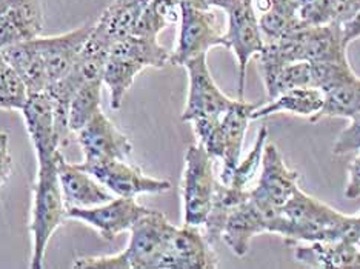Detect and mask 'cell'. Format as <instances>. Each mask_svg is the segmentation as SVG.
<instances>
[{"label": "cell", "mask_w": 360, "mask_h": 269, "mask_svg": "<svg viewBox=\"0 0 360 269\" xmlns=\"http://www.w3.org/2000/svg\"><path fill=\"white\" fill-rule=\"evenodd\" d=\"M353 225L354 216L342 214L299 188L281 208L269 234L281 235L286 244L333 242L349 237Z\"/></svg>", "instance_id": "obj_1"}, {"label": "cell", "mask_w": 360, "mask_h": 269, "mask_svg": "<svg viewBox=\"0 0 360 269\" xmlns=\"http://www.w3.org/2000/svg\"><path fill=\"white\" fill-rule=\"evenodd\" d=\"M162 211L150 209L129 230L127 248L114 256L80 257L76 269H159L163 252L176 231Z\"/></svg>", "instance_id": "obj_2"}, {"label": "cell", "mask_w": 360, "mask_h": 269, "mask_svg": "<svg viewBox=\"0 0 360 269\" xmlns=\"http://www.w3.org/2000/svg\"><path fill=\"white\" fill-rule=\"evenodd\" d=\"M348 46L342 40L338 23L305 25L273 42L257 55L259 67H282L292 62H343Z\"/></svg>", "instance_id": "obj_3"}, {"label": "cell", "mask_w": 360, "mask_h": 269, "mask_svg": "<svg viewBox=\"0 0 360 269\" xmlns=\"http://www.w3.org/2000/svg\"><path fill=\"white\" fill-rule=\"evenodd\" d=\"M67 218V203L57 174L56 159L37 165V177L32 188L31 208V269H42L48 243L63 220Z\"/></svg>", "instance_id": "obj_4"}, {"label": "cell", "mask_w": 360, "mask_h": 269, "mask_svg": "<svg viewBox=\"0 0 360 269\" xmlns=\"http://www.w3.org/2000/svg\"><path fill=\"white\" fill-rule=\"evenodd\" d=\"M268 100L292 88H317L326 91L353 76L349 62H292L282 67H259Z\"/></svg>", "instance_id": "obj_5"}, {"label": "cell", "mask_w": 360, "mask_h": 269, "mask_svg": "<svg viewBox=\"0 0 360 269\" xmlns=\"http://www.w3.org/2000/svg\"><path fill=\"white\" fill-rule=\"evenodd\" d=\"M214 157L195 143L186 150L182 174L184 223L203 226L208 217L212 195L216 190Z\"/></svg>", "instance_id": "obj_6"}, {"label": "cell", "mask_w": 360, "mask_h": 269, "mask_svg": "<svg viewBox=\"0 0 360 269\" xmlns=\"http://www.w3.org/2000/svg\"><path fill=\"white\" fill-rule=\"evenodd\" d=\"M180 31L174 51L171 53L169 65H184L208 54L211 48L224 46L228 50L225 31L217 19V14L211 10L195 8L193 5L180 4Z\"/></svg>", "instance_id": "obj_7"}, {"label": "cell", "mask_w": 360, "mask_h": 269, "mask_svg": "<svg viewBox=\"0 0 360 269\" xmlns=\"http://www.w3.org/2000/svg\"><path fill=\"white\" fill-rule=\"evenodd\" d=\"M228 14L225 39L228 50L234 53L237 62V99H245L247 68L252 57H257L265 48V39L260 31L259 18L251 4L237 2Z\"/></svg>", "instance_id": "obj_8"}, {"label": "cell", "mask_w": 360, "mask_h": 269, "mask_svg": "<svg viewBox=\"0 0 360 269\" xmlns=\"http://www.w3.org/2000/svg\"><path fill=\"white\" fill-rule=\"evenodd\" d=\"M184 68L188 72V97L182 120L191 124L200 119L222 117L234 99L228 97L212 79L207 63V54L188 60Z\"/></svg>", "instance_id": "obj_9"}, {"label": "cell", "mask_w": 360, "mask_h": 269, "mask_svg": "<svg viewBox=\"0 0 360 269\" xmlns=\"http://www.w3.org/2000/svg\"><path fill=\"white\" fill-rule=\"evenodd\" d=\"M77 165L94 176L106 190H110L119 197L162 194L171 190V183L168 181L146 176L141 168L131 165L127 160H106L101 163L79 162Z\"/></svg>", "instance_id": "obj_10"}, {"label": "cell", "mask_w": 360, "mask_h": 269, "mask_svg": "<svg viewBox=\"0 0 360 269\" xmlns=\"http://www.w3.org/2000/svg\"><path fill=\"white\" fill-rule=\"evenodd\" d=\"M148 208L137 203L134 197H119L91 208H67V217L76 218L91 226L105 240H114L119 234L129 231L141 220Z\"/></svg>", "instance_id": "obj_11"}, {"label": "cell", "mask_w": 360, "mask_h": 269, "mask_svg": "<svg viewBox=\"0 0 360 269\" xmlns=\"http://www.w3.org/2000/svg\"><path fill=\"white\" fill-rule=\"evenodd\" d=\"M279 211L281 208L268 206L265 203L256 200L250 192V197L240 203L228 217L222 232V240L234 256H247L251 240L259 234H269L271 231Z\"/></svg>", "instance_id": "obj_12"}, {"label": "cell", "mask_w": 360, "mask_h": 269, "mask_svg": "<svg viewBox=\"0 0 360 269\" xmlns=\"http://www.w3.org/2000/svg\"><path fill=\"white\" fill-rule=\"evenodd\" d=\"M77 142L84 152V163L127 160L133 152L129 138L101 110L77 131Z\"/></svg>", "instance_id": "obj_13"}, {"label": "cell", "mask_w": 360, "mask_h": 269, "mask_svg": "<svg viewBox=\"0 0 360 269\" xmlns=\"http://www.w3.org/2000/svg\"><path fill=\"white\" fill-rule=\"evenodd\" d=\"M32 148L36 151L37 165L48 163L56 159L57 151H60V140L57 134V122L54 103L50 94L32 93L20 110Z\"/></svg>", "instance_id": "obj_14"}, {"label": "cell", "mask_w": 360, "mask_h": 269, "mask_svg": "<svg viewBox=\"0 0 360 269\" xmlns=\"http://www.w3.org/2000/svg\"><path fill=\"white\" fill-rule=\"evenodd\" d=\"M260 169L259 182L251 190V195L268 206L282 208L299 190V173L290 169L279 148L268 142L264 150Z\"/></svg>", "instance_id": "obj_15"}, {"label": "cell", "mask_w": 360, "mask_h": 269, "mask_svg": "<svg viewBox=\"0 0 360 269\" xmlns=\"http://www.w3.org/2000/svg\"><path fill=\"white\" fill-rule=\"evenodd\" d=\"M200 226L185 225L176 228L159 269H214L219 266L212 244L202 234Z\"/></svg>", "instance_id": "obj_16"}, {"label": "cell", "mask_w": 360, "mask_h": 269, "mask_svg": "<svg viewBox=\"0 0 360 269\" xmlns=\"http://www.w3.org/2000/svg\"><path fill=\"white\" fill-rule=\"evenodd\" d=\"M93 25L82 27L60 36L32 39L36 50L42 57L48 77V86L67 76L79 59L82 48L89 37ZM48 89V88H46Z\"/></svg>", "instance_id": "obj_17"}, {"label": "cell", "mask_w": 360, "mask_h": 269, "mask_svg": "<svg viewBox=\"0 0 360 269\" xmlns=\"http://www.w3.org/2000/svg\"><path fill=\"white\" fill-rule=\"evenodd\" d=\"M56 165L67 208H91L112 199L110 190L77 163H70L60 151L56 154Z\"/></svg>", "instance_id": "obj_18"}, {"label": "cell", "mask_w": 360, "mask_h": 269, "mask_svg": "<svg viewBox=\"0 0 360 269\" xmlns=\"http://www.w3.org/2000/svg\"><path fill=\"white\" fill-rule=\"evenodd\" d=\"M257 108V105L250 103L245 99H236L231 107L225 111L220 119V131H222V173H220V182L228 185L231 181L236 166L240 162V154L243 148L245 134L251 119V114Z\"/></svg>", "instance_id": "obj_19"}, {"label": "cell", "mask_w": 360, "mask_h": 269, "mask_svg": "<svg viewBox=\"0 0 360 269\" xmlns=\"http://www.w3.org/2000/svg\"><path fill=\"white\" fill-rule=\"evenodd\" d=\"M44 23L39 0H14L0 18V50L40 37Z\"/></svg>", "instance_id": "obj_20"}, {"label": "cell", "mask_w": 360, "mask_h": 269, "mask_svg": "<svg viewBox=\"0 0 360 269\" xmlns=\"http://www.w3.org/2000/svg\"><path fill=\"white\" fill-rule=\"evenodd\" d=\"M297 262L311 268L360 269V248L357 242L339 239L333 242H313L307 247L294 244Z\"/></svg>", "instance_id": "obj_21"}, {"label": "cell", "mask_w": 360, "mask_h": 269, "mask_svg": "<svg viewBox=\"0 0 360 269\" xmlns=\"http://www.w3.org/2000/svg\"><path fill=\"white\" fill-rule=\"evenodd\" d=\"M150 0H112L105 8L96 25H93V34L112 46L117 40L133 34Z\"/></svg>", "instance_id": "obj_22"}, {"label": "cell", "mask_w": 360, "mask_h": 269, "mask_svg": "<svg viewBox=\"0 0 360 269\" xmlns=\"http://www.w3.org/2000/svg\"><path fill=\"white\" fill-rule=\"evenodd\" d=\"M323 91L317 88H292L279 94L268 103L257 107L251 114L252 120L265 119L273 114H292V116L313 119L322 110Z\"/></svg>", "instance_id": "obj_23"}, {"label": "cell", "mask_w": 360, "mask_h": 269, "mask_svg": "<svg viewBox=\"0 0 360 269\" xmlns=\"http://www.w3.org/2000/svg\"><path fill=\"white\" fill-rule=\"evenodd\" d=\"M6 63L25 81L28 93H44L48 88V77L42 57L32 40L2 48Z\"/></svg>", "instance_id": "obj_24"}, {"label": "cell", "mask_w": 360, "mask_h": 269, "mask_svg": "<svg viewBox=\"0 0 360 269\" xmlns=\"http://www.w3.org/2000/svg\"><path fill=\"white\" fill-rule=\"evenodd\" d=\"M251 190H240L233 185H225L220 181L216 183L214 195H212L211 208L205 220V237L210 244H214L222 239V232L228 217L233 211L250 197Z\"/></svg>", "instance_id": "obj_25"}, {"label": "cell", "mask_w": 360, "mask_h": 269, "mask_svg": "<svg viewBox=\"0 0 360 269\" xmlns=\"http://www.w3.org/2000/svg\"><path fill=\"white\" fill-rule=\"evenodd\" d=\"M360 111V77L353 76L342 80L323 93L322 110L311 119L317 122L325 117L349 119Z\"/></svg>", "instance_id": "obj_26"}, {"label": "cell", "mask_w": 360, "mask_h": 269, "mask_svg": "<svg viewBox=\"0 0 360 269\" xmlns=\"http://www.w3.org/2000/svg\"><path fill=\"white\" fill-rule=\"evenodd\" d=\"M257 18L265 42H273L305 27L300 19V6L296 0H273L271 8Z\"/></svg>", "instance_id": "obj_27"}, {"label": "cell", "mask_w": 360, "mask_h": 269, "mask_svg": "<svg viewBox=\"0 0 360 269\" xmlns=\"http://www.w3.org/2000/svg\"><path fill=\"white\" fill-rule=\"evenodd\" d=\"M360 11V0H316L300 6V19L305 25H342Z\"/></svg>", "instance_id": "obj_28"}, {"label": "cell", "mask_w": 360, "mask_h": 269, "mask_svg": "<svg viewBox=\"0 0 360 269\" xmlns=\"http://www.w3.org/2000/svg\"><path fill=\"white\" fill-rule=\"evenodd\" d=\"M180 22V4L176 0H150L133 31L134 36L159 37L169 25Z\"/></svg>", "instance_id": "obj_29"}, {"label": "cell", "mask_w": 360, "mask_h": 269, "mask_svg": "<svg viewBox=\"0 0 360 269\" xmlns=\"http://www.w3.org/2000/svg\"><path fill=\"white\" fill-rule=\"evenodd\" d=\"M102 85V80L86 81L72 96L68 112V125L71 133H77L101 111Z\"/></svg>", "instance_id": "obj_30"}, {"label": "cell", "mask_w": 360, "mask_h": 269, "mask_svg": "<svg viewBox=\"0 0 360 269\" xmlns=\"http://www.w3.org/2000/svg\"><path fill=\"white\" fill-rule=\"evenodd\" d=\"M266 142H268V128L262 126L257 131L256 142L252 145L250 154L243 160H240L239 165L236 166L234 173L231 176V181L228 185H233L236 188H240V190H250L248 185L251 183L252 178L256 177V174L260 169Z\"/></svg>", "instance_id": "obj_31"}, {"label": "cell", "mask_w": 360, "mask_h": 269, "mask_svg": "<svg viewBox=\"0 0 360 269\" xmlns=\"http://www.w3.org/2000/svg\"><path fill=\"white\" fill-rule=\"evenodd\" d=\"M25 81L10 65L0 72V110L20 111L28 99Z\"/></svg>", "instance_id": "obj_32"}, {"label": "cell", "mask_w": 360, "mask_h": 269, "mask_svg": "<svg viewBox=\"0 0 360 269\" xmlns=\"http://www.w3.org/2000/svg\"><path fill=\"white\" fill-rule=\"evenodd\" d=\"M353 151H360V111L349 117L348 126L339 134L338 140L333 145L335 156H345Z\"/></svg>", "instance_id": "obj_33"}, {"label": "cell", "mask_w": 360, "mask_h": 269, "mask_svg": "<svg viewBox=\"0 0 360 269\" xmlns=\"http://www.w3.org/2000/svg\"><path fill=\"white\" fill-rule=\"evenodd\" d=\"M13 171V157L10 152V136L0 131V186H2Z\"/></svg>", "instance_id": "obj_34"}, {"label": "cell", "mask_w": 360, "mask_h": 269, "mask_svg": "<svg viewBox=\"0 0 360 269\" xmlns=\"http://www.w3.org/2000/svg\"><path fill=\"white\" fill-rule=\"evenodd\" d=\"M360 195V154L351 162L348 168V183L345 188V197L353 200Z\"/></svg>", "instance_id": "obj_35"}, {"label": "cell", "mask_w": 360, "mask_h": 269, "mask_svg": "<svg viewBox=\"0 0 360 269\" xmlns=\"http://www.w3.org/2000/svg\"><path fill=\"white\" fill-rule=\"evenodd\" d=\"M179 4L193 5L195 8H203V10H211V8H220L225 13L239 2V0H176Z\"/></svg>", "instance_id": "obj_36"}, {"label": "cell", "mask_w": 360, "mask_h": 269, "mask_svg": "<svg viewBox=\"0 0 360 269\" xmlns=\"http://www.w3.org/2000/svg\"><path fill=\"white\" fill-rule=\"evenodd\" d=\"M360 237V216H354V225H353V231H351L349 237H345V239H349L353 242H357Z\"/></svg>", "instance_id": "obj_37"}, {"label": "cell", "mask_w": 360, "mask_h": 269, "mask_svg": "<svg viewBox=\"0 0 360 269\" xmlns=\"http://www.w3.org/2000/svg\"><path fill=\"white\" fill-rule=\"evenodd\" d=\"M13 2H14V0H0V18H2L5 11L11 6Z\"/></svg>", "instance_id": "obj_38"}, {"label": "cell", "mask_w": 360, "mask_h": 269, "mask_svg": "<svg viewBox=\"0 0 360 269\" xmlns=\"http://www.w3.org/2000/svg\"><path fill=\"white\" fill-rule=\"evenodd\" d=\"M6 67H8V63H6V60H5V55H4L2 50H0V72H2Z\"/></svg>", "instance_id": "obj_39"}, {"label": "cell", "mask_w": 360, "mask_h": 269, "mask_svg": "<svg viewBox=\"0 0 360 269\" xmlns=\"http://www.w3.org/2000/svg\"><path fill=\"white\" fill-rule=\"evenodd\" d=\"M296 2L299 4V6H305V5H308V4L316 2V0H296Z\"/></svg>", "instance_id": "obj_40"}, {"label": "cell", "mask_w": 360, "mask_h": 269, "mask_svg": "<svg viewBox=\"0 0 360 269\" xmlns=\"http://www.w3.org/2000/svg\"><path fill=\"white\" fill-rule=\"evenodd\" d=\"M240 2H247V4H251L252 0H240Z\"/></svg>", "instance_id": "obj_41"}, {"label": "cell", "mask_w": 360, "mask_h": 269, "mask_svg": "<svg viewBox=\"0 0 360 269\" xmlns=\"http://www.w3.org/2000/svg\"><path fill=\"white\" fill-rule=\"evenodd\" d=\"M357 244H359V248H360V237H359V240H357Z\"/></svg>", "instance_id": "obj_42"}]
</instances>
